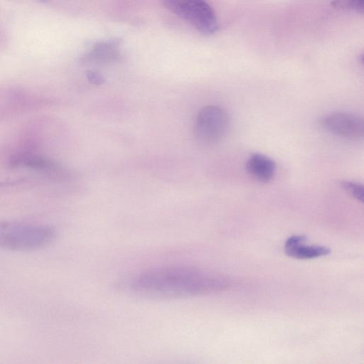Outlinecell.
I'll use <instances>...</instances> for the list:
<instances>
[{
  "instance_id": "obj_1",
  "label": "cell",
  "mask_w": 364,
  "mask_h": 364,
  "mask_svg": "<svg viewBox=\"0 0 364 364\" xmlns=\"http://www.w3.org/2000/svg\"><path fill=\"white\" fill-rule=\"evenodd\" d=\"M227 281L211 272L187 265H171L144 271L133 279L132 291L151 299H177L223 289Z\"/></svg>"
},
{
  "instance_id": "obj_2",
  "label": "cell",
  "mask_w": 364,
  "mask_h": 364,
  "mask_svg": "<svg viewBox=\"0 0 364 364\" xmlns=\"http://www.w3.org/2000/svg\"><path fill=\"white\" fill-rule=\"evenodd\" d=\"M55 230L48 225L0 220V248L14 251H33L51 244Z\"/></svg>"
},
{
  "instance_id": "obj_3",
  "label": "cell",
  "mask_w": 364,
  "mask_h": 364,
  "mask_svg": "<svg viewBox=\"0 0 364 364\" xmlns=\"http://www.w3.org/2000/svg\"><path fill=\"white\" fill-rule=\"evenodd\" d=\"M162 2L167 9L202 33L213 34L218 29L215 13L205 0H162Z\"/></svg>"
},
{
  "instance_id": "obj_4",
  "label": "cell",
  "mask_w": 364,
  "mask_h": 364,
  "mask_svg": "<svg viewBox=\"0 0 364 364\" xmlns=\"http://www.w3.org/2000/svg\"><path fill=\"white\" fill-rule=\"evenodd\" d=\"M229 124L227 112L220 107L208 105L198 112L194 123L196 139L203 145L218 143L225 134Z\"/></svg>"
},
{
  "instance_id": "obj_5",
  "label": "cell",
  "mask_w": 364,
  "mask_h": 364,
  "mask_svg": "<svg viewBox=\"0 0 364 364\" xmlns=\"http://www.w3.org/2000/svg\"><path fill=\"white\" fill-rule=\"evenodd\" d=\"M321 124L327 131L340 136L358 139L363 135V119L353 113L333 112L326 116Z\"/></svg>"
},
{
  "instance_id": "obj_6",
  "label": "cell",
  "mask_w": 364,
  "mask_h": 364,
  "mask_svg": "<svg viewBox=\"0 0 364 364\" xmlns=\"http://www.w3.org/2000/svg\"><path fill=\"white\" fill-rule=\"evenodd\" d=\"M304 235L289 237L284 244V252L291 257L299 259H314L331 253V249L322 245H304Z\"/></svg>"
},
{
  "instance_id": "obj_7",
  "label": "cell",
  "mask_w": 364,
  "mask_h": 364,
  "mask_svg": "<svg viewBox=\"0 0 364 364\" xmlns=\"http://www.w3.org/2000/svg\"><path fill=\"white\" fill-rule=\"evenodd\" d=\"M118 41L98 43L82 58L83 63L109 65L118 62L121 58Z\"/></svg>"
},
{
  "instance_id": "obj_8",
  "label": "cell",
  "mask_w": 364,
  "mask_h": 364,
  "mask_svg": "<svg viewBox=\"0 0 364 364\" xmlns=\"http://www.w3.org/2000/svg\"><path fill=\"white\" fill-rule=\"evenodd\" d=\"M246 170L257 181L268 183L274 175L276 165L269 157L261 154H254L247 161Z\"/></svg>"
},
{
  "instance_id": "obj_9",
  "label": "cell",
  "mask_w": 364,
  "mask_h": 364,
  "mask_svg": "<svg viewBox=\"0 0 364 364\" xmlns=\"http://www.w3.org/2000/svg\"><path fill=\"white\" fill-rule=\"evenodd\" d=\"M341 186L357 200L361 203L363 202L364 188L362 184L353 181H344L341 182Z\"/></svg>"
},
{
  "instance_id": "obj_10",
  "label": "cell",
  "mask_w": 364,
  "mask_h": 364,
  "mask_svg": "<svg viewBox=\"0 0 364 364\" xmlns=\"http://www.w3.org/2000/svg\"><path fill=\"white\" fill-rule=\"evenodd\" d=\"M364 0H333V6L344 10H351L358 13H363Z\"/></svg>"
},
{
  "instance_id": "obj_11",
  "label": "cell",
  "mask_w": 364,
  "mask_h": 364,
  "mask_svg": "<svg viewBox=\"0 0 364 364\" xmlns=\"http://www.w3.org/2000/svg\"><path fill=\"white\" fill-rule=\"evenodd\" d=\"M87 80L93 85H101L105 82V79L101 73L96 70H90L86 73Z\"/></svg>"
},
{
  "instance_id": "obj_12",
  "label": "cell",
  "mask_w": 364,
  "mask_h": 364,
  "mask_svg": "<svg viewBox=\"0 0 364 364\" xmlns=\"http://www.w3.org/2000/svg\"><path fill=\"white\" fill-rule=\"evenodd\" d=\"M40 1H48V0H40Z\"/></svg>"
}]
</instances>
